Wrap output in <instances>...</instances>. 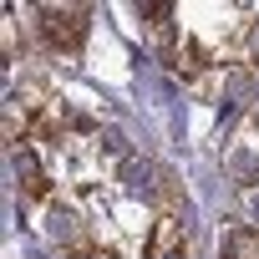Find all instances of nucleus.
I'll use <instances>...</instances> for the list:
<instances>
[{
	"label": "nucleus",
	"instance_id": "nucleus-1",
	"mask_svg": "<svg viewBox=\"0 0 259 259\" xmlns=\"http://www.w3.org/2000/svg\"><path fill=\"white\" fill-rule=\"evenodd\" d=\"M41 36L56 51H76L87 36V6H46L41 11Z\"/></svg>",
	"mask_w": 259,
	"mask_h": 259
},
{
	"label": "nucleus",
	"instance_id": "nucleus-2",
	"mask_svg": "<svg viewBox=\"0 0 259 259\" xmlns=\"http://www.w3.org/2000/svg\"><path fill=\"white\" fill-rule=\"evenodd\" d=\"M148 178H153V168H148V163H138V158H127V183H133V188H153Z\"/></svg>",
	"mask_w": 259,
	"mask_h": 259
},
{
	"label": "nucleus",
	"instance_id": "nucleus-3",
	"mask_svg": "<svg viewBox=\"0 0 259 259\" xmlns=\"http://www.w3.org/2000/svg\"><path fill=\"white\" fill-rule=\"evenodd\" d=\"M168 259H183V254H168Z\"/></svg>",
	"mask_w": 259,
	"mask_h": 259
}]
</instances>
